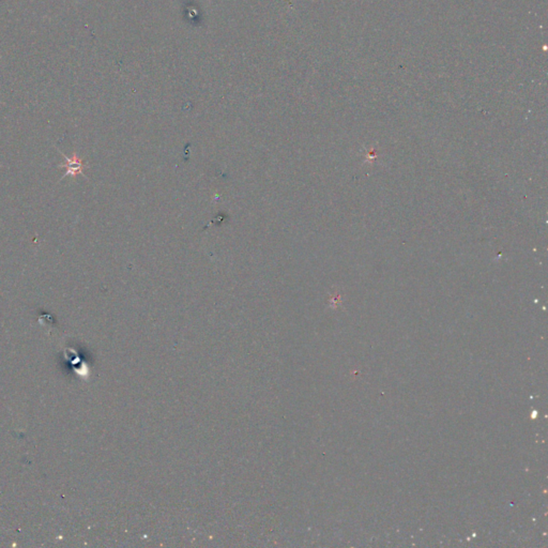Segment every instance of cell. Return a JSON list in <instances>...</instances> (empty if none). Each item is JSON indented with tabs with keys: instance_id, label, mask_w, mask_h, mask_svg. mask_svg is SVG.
Here are the masks:
<instances>
[{
	"instance_id": "cell-1",
	"label": "cell",
	"mask_w": 548,
	"mask_h": 548,
	"mask_svg": "<svg viewBox=\"0 0 548 548\" xmlns=\"http://www.w3.org/2000/svg\"><path fill=\"white\" fill-rule=\"evenodd\" d=\"M65 158L67 159L66 163L64 164H60V167H64L67 169L66 174H65V177L66 176H71V177H75L77 175H84V167H85V164L84 162L82 161V159L78 158V156L76 155V153L73 154L72 158H67V156L65 155Z\"/></svg>"
}]
</instances>
